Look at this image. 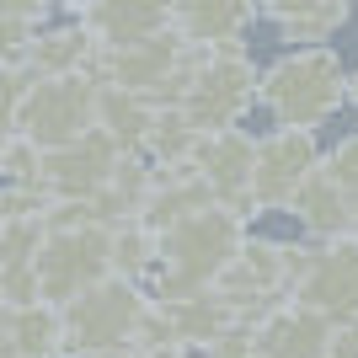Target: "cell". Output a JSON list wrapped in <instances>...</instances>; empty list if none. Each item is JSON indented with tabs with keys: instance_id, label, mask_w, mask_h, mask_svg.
<instances>
[{
	"instance_id": "obj_1",
	"label": "cell",
	"mask_w": 358,
	"mask_h": 358,
	"mask_svg": "<svg viewBox=\"0 0 358 358\" xmlns=\"http://www.w3.org/2000/svg\"><path fill=\"white\" fill-rule=\"evenodd\" d=\"M246 246V230H241V214L224 209V203H209V209L177 220L171 230L155 236V294L150 299H187L214 289L236 252Z\"/></svg>"
},
{
	"instance_id": "obj_2",
	"label": "cell",
	"mask_w": 358,
	"mask_h": 358,
	"mask_svg": "<svg viewBox=\"0 0 358 358\" xmlns=\"http://www.w3.org/2000/svg\"><path fill=\"white\" fill-rule=\"evenodd\" d=\"M257 102L278 118V129L310 134L315 123H327L348 102V70L337 64L331 48H294V54H284L262 70Z\"/></svg>"
},
{
	"instance_id": "obj_3",
	"label": "cell",
	"mask_w": 358,
	"mask_h": 358,
	"mask_svg": "<svg viewBox=\"0 0 358 358\" xmlns=\"http://www.w3.org/2000/svg\"><path fill=\"white\" fill-rule=\"evenodd\" d=\"M150 294L129 278H102L86 294H75L70 305H59L64 321V348L59 358H80V353H129L139 337Z\"/></svg>"
},
{
	"instance_id": "obj_4",
	"label": "cell",
	"mask_w": 358,
	"mask_h": 358,
	"mask_svg": "<svg viewBox=\"0 0 358 358\" xmlns=\"http://www.w3.org/2000/svg\"><path fill=\"white\" fill-rule=\"evenodd\" d=\"M102 278H113V230H107L102 220L43 230L38 257H32L38 299H48V305H70L75 294H86V289L102 284Z\"/></svg>"
},
{
	"instance_id": "obj_5",
	"label": "cell",
	"mask_w": 358,
	"mask_h": 358,
	"mask_svg": "<svg viewBox=\"0 0 358 358\" xmlns=\"http://www.w3.org/2000/svg\"><path fill=\"white\" fill-rule=\"evenodd\" d=\"M252 102H257V70L241 48H230V54H193V59H187L177 113L193 123L198 134L236 129L241 113Z\"/></svg>"
},
{
	"instance_id": "obj_6",
	"label": "cell",
	"mask_w": 358,
	"mask_h": 358,
	"mask_svg": "<svg viewBox=\"0 0 358 358\" xmlns=\"http://www.w3.org/2000/svg\"><path fill=\"white\" fill-rule=\"evenodd\" d=\"M96 129V80L91 75H54L32 80L16 113V134L38 150H64Z\"/></svg>"
},
{
	"instance_id": "obj_7",
	"label": "cell",
	"mask_w": 358,
	"mask_h": 358,
	"mask_svg": "<svg viewBox=\"0 0 358 358\" xmlns=\"http://www.w3.org/2000/svg\"><path fill=\"white\" fill-rule=\"evenodd\" d=\"M289 294L299 310L321 315L327 327L358 321V241L337 236L321 246H305V262H299V278Z\"/></svg>"
},
{
	"instance_id": "obj_8",
	"label": "cell",
	"mask_w": 358,
	"mask_h": 358,
	"mask_svg": "<svg viewBox=\"0 0 358 358\" xmlns=\"http://www.w3.org/2000/svg\"><path fill=\"white\" fill-rule=\"evenodd\" d=\"M118 161H123V150L107 134L91 129L86 139H75V145H64V150H43L32 187H38L48 203H91V198L107 187V177H113Z\"/></svg>"
},
{
	"instance_id": "obj_9",
	"label": "cell",
	"mask_w": 358,
	"mask_h": 358,
	"mask_svg": "<svg viewBox=\"0 0 358 358\" xmlns=\"http://www.w3.org/2000/svg\"><path fill=\"white\" fill-rule=\"evenodd\" d=\"M315 166H321V155H315V139L305 129H273V134H262L257 139V155H252V187H246L241 209H289Z\"/></svg>"
},
{
	"instance_id": "obj_10",
	"label": "cell",
	"mask_w": 358,
	"mask_h": 358,
	"mask_svg": "<svg viewBox=\"0 0 358 358\" xmlns=\"http://www.w3.org/2000/svg\"><path fill=\"white\" fill-rule=\"evenodd\" d=\"M252 155H257V139H252V134L224 129V134H203V139H198L187 171H193V177L209 187L214 203H224V209L241 214L246 187H252Z\"/></svg>"
},
{
	"instance_id": "obj_11",
	"label": "cell",
	"mask_w": 358,
	"mask_h": 358,
	"mask_svg": "<svg viewBox=\"0 0 358 358\" xmlns=\"http://www.w3.org/2000/svg\"><path fill=\"white\" fill-rule=\"evenodd\" d=\"M75 27L91 38L96 54H113V48H134V43H145V38H161L166 32V6L96 0V6H80V11H75Z\"/></svg>"
},
{
	"instance_id": "obj_12",
	"label": "cell",
	"mask_w": 358,
	"mask_h": 358,
	"mask_svg": "<svg viewBox=\"0 0 358 358\" xmlns=\"http://www.w3.org/2000/svg\"><path fill=\"white\" fill-rule=\"evenodd\" d=\"M0 337L11 343L16 358H59V348H64L59 305H48V299H32V305H0Z\"/></svg>"
},
{
	"instance_id": "obj_13",
	"label": "cell",
	"mask_w": 358,
	"mask_h": 358,
	"mask_svg": "<svg viewBox=\"0 0 358 358\" xmlns=\"http://www.w3.org/2000/svg\"><path fill=\"white\" fill-rule=\"evenodd\" d=\"M91 38L75 22H64V27H38L27 43V59H22V70L32 75V80H54V75H91Z\"/></svg>"
},
{
	"instance_id": "obj_14",
	"label": "cell",
	"mask_w": 358,
	"mask_h": 358,
	"mask_svg": "<svg viewBox=\"0 0 358 358\" xmlns=\"http://www.w3.org/2000/svg\"><path fill=\"white\" fill-rule=\"evenodd\" d=\"M289 214H294V220L305 224L315 241H337V236H348V230H353V203L331 187L327 166H315L310 177H305V187L294 193Z\"/></svg>"
},
{
	"instance_id": "obj_15",
	"label": "cell",
	"mask_w": 358,
	"mask_h": 358,
	"mask_svg": "<svg viewBox=\"0 0 358 358\" xmlns=\"http://www.w3.org/2000/svg\"><path fill=\"white\" fill-rule=\"evenodd\" d=\"M150 123H155V107L134 91H113V86H96V134H107L123 155H139Z\"/></svg>"
},
{
	"instance_id": "obj_16",
	"label": "cell",
	"mask_w": 358,
	"mask_h": 358,
	"mask_svg": "<svg viewBox=\"0 0 358 358\" xmlns=\"http://www.w3.org/2000/svg\"><path fill=\"white\" fill-rule=\"evenodd\" d=\"M257 16H268L284 32V43H305V48H327L331 32L348 27V6H262Z\"/></svg>"
},
{
	"instance_id": "obj_17",
	"label": "cell",
	"mask_w": 358,
	"mask_h": 358,
	"mask_svg": "<svg viewBox=\"0 0 358 358\" xmlns=\"http://www.w3.org/2000/svg\"><path fill=\"white\" fill-rule=\"evenodd\" d=\"M198 139H203V134L182 118L177 107H161V113H155V123H150V134H145V145H139V161L155 166V171H177V166L193 161Z\"/></svg>"
},
{
	"instance_id": "obj_18",
	"label": "cell",
	"mask_w": 358,
	"mask_h": 358,
	"mask_svg": "<svg viewBox=\"0 0 358 358\" xmlns=\"http://www.w3.org/2000/svg\"><path fill=\"white\" fill-rule=\"evenodd\" d=\"M150 268H155V230H145L139 220L118 224V230H113V278L139 284Z\"/></svg>"
},
{
	"instance_id": "obj_19",
	"label": "cell",
	"mask_w": 358,
	"mask_h": 358,
	"mask_svg": "<svg viewBox=\"0 0 358 358\" xmlns=\"http://www.w3.org/2000/svg\"><path fill=\"white\" fill-rule=\"evenodd\" d=\"M38 27H48L43 6H6V0H0V70H11V64L27 59V43H32Z\"/></svg>"
},
{
	"instance_id": "obj_20",
	"label": "cell",
	"mask_w": 358,
	"mask_h": 358,
	"mask_svg": "<svg viewBox=\"0 0 358 358\" xmlns=\"http://www.w3.org/2000/svg\"><path fill=\"white\" fill-rule=\"evenodd\" d=\"M327 177H331V187L353 203V214H358V134H348L343 145L331 150V161H327Z\"/></svg>"
},
{
	"instance_id": "obj_21",
	"label": "cell",
	"mask_w": 358,
	"mask_h": 358,
	"mask_svg": "<svg viewBox=\"0 0 358 358\" xmlns=\"http://www.w3.org/2000/svg\"><path fill=\"white\" fill-rule=\"evenodd\" d=\"M321 358H358V321H343V327H331L327 353H321Z\"/></svg>"
},
{
	"instance_id": "obj_22",
	"label": "cell",
	"mask_w": 358,
	"mask_h": 358,
	"mask_svg": "<svg viewBox=\"0 0 358 358\" xmlns=\"http://www.w3.org/2000/svg\"><path fill=\"white\" fill-rule=\"evenodd\" d=\"M123 358H187V353H177V348H129Z\"/></svg>"
},
{
	"instance_id": "obj_23",
	"label": "cell",
	"mask_w": 358,
	"mask_h": 358,
	"mask_svg": "<svg viewBox=\"0 0 358 358\" xmlns=\"http://www.w3.org/2000/svg\"><path fill=\"white\" fill-rule=\"evenodd\" d=\"M348 96H353V102H358V75H348Z\"/></svg>"
},
{
	"instance_id": "obj_24",
	"label": "cell",
	"mask_w": 358,
	"mask_h": 358,
	"mask_svg": "<svg viewBox=\"0 0 358 358\" xmlns=\"http://www.w3.org/2000/svg\"><path fill=\"white\" fill-rule=\"evenodd\" d=\"M0 358H16V353H11V343H6V337H0Z\"/></svg>"
},
{
	"instance_id": "obj_25",
	"label": "cell",
	"mask_w": 358,
	"mask_h": 358,
	"mask_svg": "<svg viewBox=\"0 0 358 358\" xmlns=\"http://www.w3.org/2000/svg\"><path fill=\"white\" fill-rule=\"evenodd\" d=\"M80 358H123V353H80Z\"/></svg>"
},
{
	"instance_id": "obj_26",
	"label": "cell",
	"mask_w": 358,
	"mask_h": 358,
	"mask_svg": "<svg viewBox=\"0 0 358 358\" xmlns=\"http://www.w3.org/2000/svg\"><path fill=\"white\" fill-rule=\"evenodd\" d=\"M348 236H353V241H358V214H353V230H348Z\"/></svg>"
}]
</instances>
